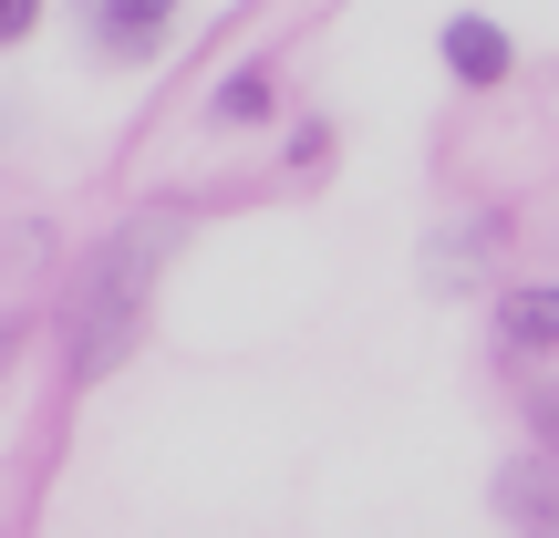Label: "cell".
<instances>
[{
  "label": "cell",
  "instance_id": "5",
  "mask_svg": "<svg viewBox=\"0 0 559 538\" xmlns=\"http://www.w3.org/2000/svg\"><path fill=\"white\" fill-rule=\"evenodd\" d=\"M498 507L528 538H559V477H549V466H508V477H498Z\"/></svg>",
  "mask_w": 559,
  "mask_h": 538
},
{
  "label": "cell",
  "instance_id": "4",
  "mask_svg": "<svg viewBox=\"0 0 559 538\" xmlns=\"http://www.w3.org/2000/svg\"><path fill=\"white\" fill-rule=\"evenodd\" d=\"M498 332H508V352H559V279H539V290H508Z\"/></svg>",
  "mask_w": 559,
  "mask_h": 538
},
{
  "label": "cell",
  "instance_id": "2",
  "mask_svg": "<svg viewBox=\"0 0 559 538\" xmlns=\"http://www.w3.org/2000/svg\"><path fill=\"white\" fill-rule=\"evenodd\" d=\"M166 21H177V0H83V32H94L115 62H145L166 41Z\"/></svg>",
  "mask_w": 559,
  "mask_h": 538
},
{
  "label": "cell",
  "instance_id": "6",
  "mask_svg": "<svg viewBox=\"0 0 559 538\" xmlns=\"http://www.w3.org/2000/svg\"><path fill=\"white\" fill-rule=\"evenodd\" d=\"M249 115H270V73H228L218 83V124H249Z\"/></svg>",
  "mask_w": 559,
  "mask_h": 538
},
{
  "label": "cell",
  "instance_id": "7",
  "mask_svg": "<svg viewBox=\"0 0 559 538\" xmlns=\"http://www.w3.org/2000/svg\"><path fill=\"white\" fill-rule=\"evenodd\" d=\"M32 21H41V0H0V41H21Z\"/></svg>",
  "mask_w": 559,
  "mask_h": 538
},
{
  "label": "cell",
  "instance_id": "1",
  "mask_svg": "<svg viewBox=\"0 0 559 538\" xmlns=\"http://www.w3.org/2000/svg\"><path fill=\"white\" fill-rule=\"evenodd\" d=\"M166 249V218H135L115 239V260L94 270V290H83V332H73V373H115L124 352H135L145 332V270H156Z\"/></svg>",
  "mask_w": 559,
  "mask_h": 538
},
{
  "label": "cell",
  "instance_id": "3",
  "mask_svg": "<svg viewBox=\"0 0 559 538\" xmlns=\"http://www.w3.org/2000/svg\"><path fill=\"white\" fill-rule=\"evenodd\" d=\"M436 52H445V73H456V83H508V62H519V52H508V32H498L487 11L445 21V41H436Z\"/></svg>",
  "mask_w": 559,
  "mask_h": 538
},
{
  "label": "cell",
  "instance_id": "8",
  "mask_svg": "<svg viewBox=\"0 0 559 538\" xmlns=\"http://www.w3.org/2000/svg\"><path fill=\"white\" fill-rule=\"evenodd\" d=\"M539 435L559 445V383H549V394H539Z\"/></svg>",
  "mask_w": 559,
  "mask_h": 538
}]
</instances>
